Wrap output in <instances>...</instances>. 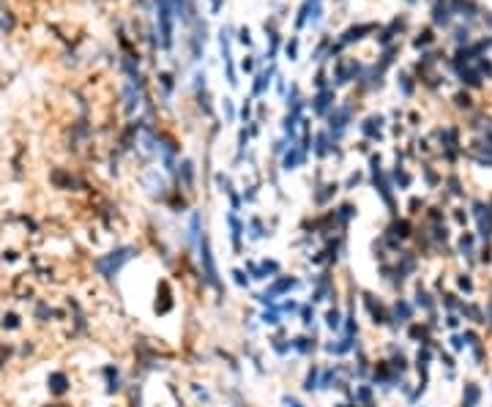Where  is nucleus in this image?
<instances>
[{
  "label": "nucleus",
  "instance_id": "1",
  "mask_svg": "<svg viewBox=\"0 0 492 407\" xmlns=\"http://www.w3.org/2000/svg\"><path fill=\"white\" fill-rule=\"evenodd\" d=\"M140 257V249L134 246V243H118V246H112L110 252L93 257V270H96V276L102 282H118V276L123 274V268L129 265L131 260H137Z\"/></svg>",
  "mask_w": 492,
  "mask_h": 407
},
{
  "label": "nucleus",
  "instance_id": "2",
  "mask_svg": "<svg viewBox=\"0 0 492 407\" xmlns=\"http://www.w3.org/2000/svg\"><path fill=\"white\" fill-rule=\"evenodd\" d=\"M197 262H200V276H203V284L205 290H213L219 298H227V290H225V282H221V274H219V265H216V254H213V246H211V235L203 233V238L197 243Z\"/></svg>",
  "mask_w": 492,
  "mask_h": 407
},
{
  "label": "nucleus",
  "instance_id": "3",
  "mask_svg": "<svg viewBox=\"0 0 492 407\" xmlns=\"http://www.w3.org/2000/svg\"><path fill=\"white\" fill-rule=\"evenodd\" d=\"M359 295H361V306H364V311H367V320H369V325L372 328H391V309H388V303L383 301L380 295H375V293H369V290H359Z\"/></svg>",
  "mask_w": 492,
  "mask_h": 407
},
{
  "label": "nucleus",
  "instance_id": "4",
  "mask_svg": "<svg viewBox=\"0 0 492 407\" xmlns=\"http://www.w3.org/2000/svg\"><path fill=\"white\" fill-rule=\"evenodd\" d=\"M244 270L249 274V279L252 282H260V284H268L271 279H276V276L285 274V265H282L279 260H274V257H257V260H249L244 262Z\"/></svg>",
  "mask_w": 492,
  "mask_h": 407
},
{
  "label": "nucleus",
  "instance_id": "5",
  "mask_svg": "<svg viewBox=\"0 0 492 407\" xmlns=\"http://www.w3.org/2000/svg\"><path fill=\"white\" fill-rule=\"evenodd\" d=\"M350 120H353V104H339L328 112V134H331L334 142H339L345 137Z\"/></svg>",
  "mask_w": 492,
  "mask_h": 407
},
{
  "label": "nucleus",
  "instance_id": "6",
  "mask_svg": "<svg viewBox=\"0 0 492 407\" xmlns=\"http://www.w3.org/2000/svg\"><path fill=\"white\" fill-rule=\"evenodd\" d=\"M99 375L104 380V393L107 396H118V393L126 391V377H123V369L120 364H102L99 366Z\"/></svg>",
  "mask_w": 492,
  "mask_h": 407
},
{
  "label": "nucleus",
  "instance_id": "7",
  "mask_svg": "<svg viewBox=\"0 0 492 407\" xmlns=\"http://www.w3.org/2000/svg\"><path fill=\"white\" fill-rule=\"evenodd\" d=\"M391 309V328H408L410 323H413L416 317V306L413 301H408V298H394V303H388Z\"/></svg>",
  "mask_w": 492,
  "mask_h": 407
},
{
  "label": "nucleus",
  "instance_id": "8",
  "mask_svg": "<svg viewBox=\"0 0 492 407\" xmlns=\"http://www.w3.org/2000/svg\"><path fill=\"white\" fill-rule=\"evenodd\" d=\"M47 393L52 399H63L71 393V375L66 369H52L47 375Z\"/></svg>",
  "mask_w": 492,
  "mask_h": 407
},
{
  "label": "nucleus",
  "instance_id": "9",
  "mask_svg": "<svg viewBox=\"0 0 492 407\" xmlns=\"http://www.w3.org/2000/svg\"><path fill=\"white\" fill-rule=\"evenodd\" d=\"M227 221V230H230V246H233V254L241 257V252H244V238H246V221H241L238 213H227L225 216Z\"/></svg>",
  "mask_w": 492,
  "mask_h": 407
},
{
  "label": "nucleus",
  "instance_id": "10",
  "mask_svg": "<svg viewBox=\"0 0 492 407\" xmlns=\"http://www.w3.org/2000/svg\"><path fill=\"white\" fill-rule=\"evenodd\" d=\"M290 342H293V352L301 355V358H312L315 352L320 350V339H318V334H312V331L290 336Z\"/></svg>",
  "mask_w": 492,
  "mask_h": 407
},
{
  "label": "nucleus",
  "instance_id": "11",
  "mask_svg": "<svg viewBox=\"0 0 492 407\" xmlns=\"http://www.w3.org/2000/svg\"><path fill=\"white\" fill-rule=\"evenodd\" d=\"M342 189V183H336V180H328V183H315V192H312V205L315 208H328V202H334V197H336V192Z\"/></svg>",
  "mask_w": 492,
  "mask_h": 407
},
{
  "label": "nucleus",
  "instance_id": "12",
  "mask_svg": "<svg viewBox=\"0 0 492 407\" xmlns=\"http://www.w3.org/2000/svg\"><path fill=\"white\" fill-rule=\"evenodd\" d=\"M383 126H386V118L383 115H369V118L361 120V134L367 142H377L383 140Z\"/></svg>",
  "mask_w": 492,
  "mask_h": 407
},
{
  "label": "nucleus",
  "instance_id": "13",
  "mask_svg": "<svg viewBox=\"0 0 492 407\" xmlns=\"http://www.w3.org/2000/svg\"><path fill=\"white\" fill-rule=\"evenodd\" d=\"M334 101H336V93L334 87H326V91H318V96L312 99V112L320 115V118H328V112L334 110Z\"/></svg>",
  "mask_w": 492,
  "mask_h": 407
},
{
  "label": "nucleus",
  "instance_id": "14",
  "mask_svg": "<svg viewBox=\"0 0 492 407\" xmlns=\"http://www.w3.org/2000/svg\"><path fill=\"white\" fill-rule=\"evenodd\" d=\"M334 216H336V227H339V233L345 235L347 227H350V221L359 216V205H355V202H339V205L334 208Z\"/></svg>",
  "mask_w": 492,
  "mask_h": 407
},
{
  "label": "nucleus",
  "instance_id": "15",
  "mask_svg": "<svg viewBox=\"0 0 492 407\" xmlns=\"http://www.w3.org/2000/svg\"><path fill=\"white\" fill-rule=\"evenodd\" d=\"M306 164V151L298 145V142H290V148L285 151V156H282V169H298Z\"/></svg>",
  "mask_w": 492,
  "mask_h": 407
},
{
  "label": "nucleus",
  "instance_id": "16",
  "mask_svg": "<svg viewBox=\"0 0 492 407\" xmlns=\"http://www.w3.org/2000/svg\"><path fill=\"white\" fill-rule=\"evenodd\" d=\"M274 235V230L265 224V221L260 219V216H252V219L246 221V241H252V243H257V241H265V238H271Z\"/></svg>",
  "mask_w": 492,
  "mask_h": 407
},
{
  "label": "nucleus",
  "instance_id": "17",
  "mask_svg": "<svg viewBox=\"0 0 492 407\" xmlns=\"http://www.w3.org/2000/svg\"><path fill=\"white\" fill-rule=\"evenodd\" d=\"M342 320H345V309H342L339 303H334V306H328L323 311V325H326L331 334H342Z\"/></svg>",
  "mask_w": 492,
  "mask_h": 407
},
{
  "label": "nucleus",
  "instance_id": "18",
  "mask_svg": "<svg viewBox=\"0 0 492 407\" xmlns=\"http://www.w3.org/2000/svg\"><path fill=\"white\" fill-rule=\"evenodd\" d=\"M383 233L405 243L408 238H413V224H410V219H391V224L383 230Z\"/></svg>",
  "mask_w": 492,
  "mask_h": 407
},
{
  "label": "nucleus",
  "instance_id": "19",
  "mask_svg": "<svg viewBox=\"0 0 492 407\" xmlns=\"http://www.w3.org/2000/svg\"><path fill=\"white\" fill-rule=\"evenodd\" d=\"M320 369L323 364H309L304 372V380H301V391L304 393H318L320 391Z\"/></svg>",
  "mask_w": 492,
  "mask_h": 407
},
{
  "label": "nucleus",
  "instance_id": "20",
  "mask_svg": "<svg viewBox=\"0 0 492 407\" xmlns=\"http://www.w3.org/2000/svg\"><path fill=\"white\" fill-rule=\"evenodd\" d=\"M375 385L369 383V380H364V383H355L353 385V402H359L361 407H369L375 404Z\"/></svg>",
  "mask_w": 492,
  "mask_h": 407
},
{
  "label": "nucleus",
  "instance_id": "21",
  "mask_svg": "<svg viewBox=\"0 0 492 407\" xmlns=\"http://www.w3.org/2000/svg\"><path fill=\"white\" fill-rule=\"evenodd\" d=\"M175 172H178V189H184V192H194V161L184 159Z\"/></svg>",
  "mask_w": 492,
  "mask_h": 407
},
{
  "label": "nucleus",
  "instance_id": "22",
  "mask_svg": "<svg viewBox=\"0 0 492 407\" xmlns=\"http://www.w3.org/2000/svg\"><path fill=\"white\" fill-rule=\"evenodd\" d=\"M432 328H429L427 323H421V320H413L408 325V339L410 342H419V344H432Z\"/></svg>",
  "mask_w": 492,
  "mask_h": 407
},
{
  "label": "nucleus",
  "instance_id": "23",
  "mask_svg": "<svg viewBox=\"0 0 492 407\" xmlns=\"http://www.w3.org/2000/svg\"><path fill=\"white\" fill-rule=\"evenodd\" d=\"M22 314L14 309H6L3 314H0V331L3 334H17V331H22Z\"/></svg>",
  "mask_w": 492,
  "mask_h": 407
},
{
  "label": "nucleus",
  "instance_id": "24",
  "mask_svg": "<svg viewBox=\"0 0 492 407\" xmlns=\"http://www.w3.org/2000/svg\"><path fill=\"white\" fill-rule=\"evenodd\" d=\"M413 306L429 314V311H435V295L429 293V290H424L421 284H419V287H416V295H413Z\"/></svg>",
  "mask_w": 492,
  "mask_h": 407
},
{
  "label": "nucleus",
  "instance_id": "25",
  "mask_svg": "<svg viewBox=\"0 0 492 407\" xmlns=\"http://www.w3.org/2000/svg\"><path fill=\"white\" fill-rule=\"evenodd\" d=\"M295 317H298V323L304 325L306 331H312L315 323H318V309H315V303L306 301V303H301V309H298V314H295Z\"/></svg>",
  "mask_w": 492,
  "mask_h": 407
},
{
  "label": "nucleus",
  "instance_id": "26",
  "mask_svg": "<svg viewBox=\"0 0 492 407\" xmlns=\"http://www.w3.org/2000/svg\"><path fill=\"white\" fill-rule=\"evenodd\" d=\"M481 402V388H478V383H465L462 388V407H478Z\"/></svg>",
  "mask_w": 492,
  "mask_h": 407
},
{
  "label": "nucleus",
  "instance_id": "27",
  "mask_svg": "<svg viewBox=\"0 0 492 407\" xmlns=\"http://www.w3.org/2000/svg\"><path fill=\"white\" fill-rule=\"evenodd\" d=\"M260 325H265V328L276 331V328H282V325H285V317H282L276 309H262L260 311Z\"/></svg>",
  "mask_w": 492,
  "mask_h": 407
},
{
  "label": "nucleus",
  "instance_id": "28",
  "mask_svg": "<svg viewBox=\"0 0 492 407\" xmlns=\"http://www.w3.org/2000/svg\"><path fill=\"white\" fill-rule=\"evenodd\" d=\"M457 252L470 260V257L476 254V235H473V233H462L460 241H457Z\"/></svg>",
  "mask_w": 492,
  "mask_h": 407
},
{
  "label": "nucleus",
  "instance_id": "29",
  "mask_svg": "<svg viewBox=\"0 0 492 407\" xmlns=\"http://www.w3.org/2000/svg\"><path fill=\"white\" fill-rule=\"evenodd\" d=\"M388 366L396 372V375H405V372L410 369V361H408V355H402L396 347H391V358H388Z\"/></svg>",
  "mask_w": 492,
  "mask_h": 407
},
{
  "label": "nucleus",
  "instance_id": "30",
  "mask_svg": "<svg viewBox=\"0 0 492 407\" xmlns=\"http://www.w3.org/2000/svg\"><path fill=\"white\" fill-rule=\"evenodd\" d=\"M375 30V25H355V28H350L342 33V44H350V41H359V38H364V33Z\"/></svg>",
  "mask_w": 492,
  "mask_h": 407
},
{
  "label": "nucleus",
  "instance_id": "31",
  "mask_svg": "<svg viewBox=\"0 0 492 407\" xmlns=\"http://www.w3.org/2000/svg\"><path fill=\"white\" fill-rule=\"evenodd\" d=\"M230 276H233V284H235L238 290H249V287H252V279H249V274L244 270V265H241V268H233Z\"/></svg>",
  "mask_w": 492,
  "mask_h": 407
},
{
  "label": "nucleus",
  "instance_id": "32",
  "mask_svg": "<svg viewBox=\"0 0 492 407\" xmlns=\"http://www.w3.org/2000/svg\"><path fill=\"white\" fill-rule=\"evenodd\" d=\"M457 74H460V77H462V82H465V85H470V87L481 85V74H478L476 69H468V66H465V69H457Z\"/></svg>",
  "mask_w": 492,
  "mask_h": 407
},
{
  "label": "nucleus",
  "instance_id": "33",
  "mask_svg": "<svg viewBox=\"0 0 492 407\" xmlns=\"http://www.w3.org/2000/svg\"><path fill=\"white\" fill-rule=\"evenodd\" d=\"M432 19H435V25H449L451 22V9L443 6V3H437L435 11H432Z\"/></svg>",
  "mask_w": 492,
  "mask_h": 407
},
{
  "label": "nucleus",
  "instance_id": "34",
  "mask_svg": "<svg viewBox=\"0 0 492 407\" xmlns=\"http://www.w3.org/2000/svg\"><path fill=\"white\" fill-rule=\"evenodd\" d=\"M271 74H274V69H268V71L257 74V82H254V87H252V93H254V96H260V93L268 87V82H271Z\"/></svg>",
  "mask_w": 492,
  "mask_h": 407
},
{
  "label": "nucleus",
  "instance_id": "35",
  "mask_svg": "<svg viewBox=\"0 0 492 407\" xmlns=\"http://www.w3.org/2000/svg\"><path fill=\"white\" fill-rule=\"evenodd\" d=\"M361 183H364V172H350V175H347V180L342 183V189H345V192H355V189H359Z\"/></svg>",
  "mask_w": 492,
  "mask_h": 407
},
{
  "label": "nucleus",
  "instance_id": "36",
  "mask_svg": "<svg viewBox=\"0 0 492 407\" xmlns=\"http://www.w3.org/2000/svg\"><path fill=\"white\" fill-rule=\"evenodd\" d=\"M440 303H443V306H446L449 311H460V309H462V301H460L457 295H451V293L443 295V298H440Z\"/></svg>",
  "mask_w": 492,
  "mask_h": 407
},
{
  "label": "nucleus",
  "instance_id": "37",
  "mask_svg": "<svg viewBox=\"0 0 492 407\" xmlns=\"http://www.w3.org/2000/svg\"><path fill=\"white\" fill-rule=\"evenodd\" d=\"M216 186H219V192H221V194H230V192H235V189H233V183H230V178H227V175H221V172H216Z\"/></svg>",
  "mask_w": 492,
  "mask_h": 407
},
{
  "label": "nucleus",
  "instance_id": "38",
  "mask_svg": "<svg viewBox=\"0 0 492 407\" xmlns=\"http://www.w3.org/2000/svg\"><path fill=\"white\" fill-rule=\"evenodd\" d=\"M457 287L465 290V293H473V279H470V274H460V276H457Z\"/></svg>",
  "mask_w": 492,
  "mask_h": 407
},
{
  "label": "nucleus",
  "instance_id": "39",
  "mask_svg": "<svg viewBox=\"0 0 492 407\" xmlns=\"http://www.w3.org/2000/svg\"><path fill=\"white\" fill-rule=\"evenodd\" d=\"M282 407H306L301 399H295L293 393H282Z\"/></svg>",
  "mask_w": 492,
  "mask_h": 407
},
{
  "label": "nucleus",
  "instance_id": "40",
  "mask_svg": "<svg viewBox=\"0 0 492 407\" xmlns=\"http://www.w3.org/2000/svg\"><path fill=\"white\" fill-rule=\"evenodd\" d=\"M285 52H287V58L290 60H295V58H298V38H290V41H287V47H285Z\"/></svg>",
  "mask_w": 492,
  "mask_h": 407
},
{
  "label": "nucleus",
  "instance_id": "41",
  "mask_svg": "<svg viewBox=\"0 0 492 407\" xmlns=\"http://www.w3.org/2000/svg\"><path fill=\"white\" fill-rule=\"evenodd\" d=\"M159 82H161V87H164V96H170V93H172V87H175L172 77H170V74H159Z\"/></svg>",
  "mask_w": 492,
  "mask_h": 407
},
{
  "label": "nucleus",
  "instance_id": "42",
  "mask_svg": "<svg viewBox=\"0 0 492 407\" xmlns=\"http://www.w3.org/2000/svg\"><path fill=\"white\" fill-rule=\"evenodd\" d=\"M413 44L419 47V50H421V47H427V44H432V30H421V33H419V38H416Z\"/></svg>",
  "mask_w": 492,
  "mask_h": 407
},
{
  "label": "nucleus",
  "instance_id": "43",
  "mask_svg": "<svg viewBox=\"0 0 492 407\" xmlns=\"http://www.w3.org/2000/svg\"><path fill=\"white\" fill-rule=\"evenodd\" d=\"M449 192L454 194V197H462V183H460L457 175H451V178H449Z\"/></svg>",
  "mask_w": 492,
  "mask_h": 407
},
{
  "label": "nucleus",
  "instance_id": "44",
  "mask_svg": "<svg viewBox=\"0 0 492 407\" xmlns=\"http://www.w3.org/2000/svg\"><path fill=\"white\" fill-rule=\"evenodd\" d=\"M399 87H402V93H405L408 99L413 96V82H410V77H408V74H402V77H399Z\"/></svg>",
  "mask_w": 492,
  "mask_h": 407
},
{
  "label": "nucleus",
  "instance_id": "45",
  "mask_svg": "<svg viewBox=\"0 0 492 407\" xmlns=\"http://www.w3.org/2000/svg\"><path fill=\"white\" fill-rule=\"evenodd\" d=\"M449 342H451V350H454V352H460V350L465 347V339H462L460 334H451V336H449Z\"/></svg>",
  "mask_w": 492,
  "mask_h": 407
},
{
  "label": "nucleus",
  "instance_id": "46",
  "mask_svg": "<svg viewBox=\"0 0 492 407\" xmlns=\"http://www.w3.org/2000/svg\"><path fill=\"white\" fill-rule=\"evenodd\" d=\"M468 38H470V30H468V28H457V30H454V41H457V44H462V41L468 44Z\"/></svg>",
  "mask_w": 492,
  "mask_h": 407
},
{
  "label": "nucleus",
  "instance_id": "47",
  "mask_svg": "<svg viewBox=\"0 0 492 407\" xmlns=\"http://www.w3.org/2000/svg\"><path fill=\"white\" fill-rule=\"evenodd\" d=\"M446 325L451 331H457V328H460V314H457V311H449V314H446Z\"/></svg>",
  "mask_w": 492,
  "mask_h": 407
},
{
  "label": "nucleus",
  "instance_id": "48",
  "mask_svg": "<svg viewBox=\"0 0 492 407\" xmlns=\"http://www.w3.org/2000/svg\"><path fill=\"white\" fill-rule=\"evenodd\" d=\"M454 104H457V107H465V110H470V96H468V93H457V96H454Z\"/></svg>",
  "mask_w": 492,
  "mask_h": 407
},
{
  "label": "nucleus",
  "instance_id": "49",
  "mask_svg": "<svg viewBox=\"0 0 492 407\" xmlns=\"http://www.w3.org/2000/svg\"><path fill=\"white\" fill-rule=\"evenodd\" d=\"M244 202H257V186H249V189H244Z\"/></svg>",
  "mask_w": 492,
  "mask_h": 407
},
{
  "label": "nucleus",
  "instance_id": "50",
  "mask_svg": "<svg viewBox=\"0 0 492 407\" xmlns=\"http://www.w3.org/2000/svg\"><path fill=\"white\" fill-rule=\"evenodd\" d=\"M419 208H424V200H421V197H413V200L408 202V211L410 213H419Z\"/></svg>",
  "mask_w": 492,
  "mask_h": 407
},
{
  "label": "nucleus",
  "instance_id": "51",
  "mask_svg": "<svg viewBox=\"0 0 492 407\" xmlns=\"http://www.w3.org/2000/svg\"><path fill=\"white\" fill-rule=\"evenodd\" d=\"M19 252H14V249H9V252H3V262H19Z\"/></svg>",
  "mask_w": 492,
  "mask_h": 407
},
{
  "label": "nucleus",
  "instance_id": "52",
  "mask_svg": "<svg viewBox=\"0 0 492 407\" xmlns=\"http://www.w3.org/2000/svg\"><path fill=\"white\" fill-rule=\"evenodd\" d=\"M454 221H457V224H468V213H465L462 208H457V211H454Z\"/></svg>",
  "mask_w": 492,
  "mask_h": 407
},
{
  "label": "nucleus",
  "instance_id": "53",
  "mask_svg": "<svg viewBox=\"0 0 492 407\" xmlns=\"http://www.w3.org/2000/svg\"><path fill=\"white\" fill-rule=\"evenodd\" d=\"M238 41H241V44H246V47L252 44V33H249V28H241V36H238Z\"/></svg>",
  "mask_w": 492,
  "mask_h": 407
},
{
  "label": "nucleus",
  "instance_id": "54",
  "mask_svg": "<svg viewBox=\"0 0 492 407\" xmlns=\"http://www.w3.org/2000/svg\"><path fill=\"white\" fill-rule=\"evenodd\" d=\"M225 115H227V120H233V118H235V107H233V101H230V99H225Z\"/></svg>",
  "mask_w": 492,
  "mask_h": 407
},
{
  "label": "nucleus",
  "instance_id": "55",
  "mask_svg": "<svg viewBox=\"0 0 492 407\" xmlns=\"http://www.w3.org/2000/svg\"><path fill=\"white\" fill-rule=\"evenodd\" d=\"M424 178H427V183H429V186H435V183H437V175H435L429 167H424Z\"/></svg>",
  "mask_w": 492,
  "mask_h": 407
},
{
  "label": "nucleus",
  "instance_id": "56",
  "mask_svg": "<svg viewBox=\"0 0 492 407\" xmlns=\"http://www.w3.org/2000/svg\"><path fill=\"white\" fill-rule=\"evenodd\" d=\"M440 361H443L446 369H454V358H451V355H443V352H440Z\"/></svg>",
  "mask_w": 492,
  "mask_h": 407
},
{
  "label": "nucleus",
  "instance_id": "57",
  "mask_svg": "<svg viewBox=\"0 0 492 407\" xmlns=\"http://www.w3.org/2000/svg\"><path fill=\"white\" fill-rule=\"evenodd\" d=\"M241 69H244V71H252V69H254L252 58H244V60H241Z\"/></svg>",
  "mask_w": 492,
  "mask_h": 407
},
{
  "label": "nucleus",
  "instance_id": "58",
  "mask_svg": "<svg viewBox=\"0 0 492 407\" xmlns=\"http://www.w3.org/2000/svg\"><path fill=\"white\" fill-rule=\"evenodd\" d=\"M241 115H244V120H246V123H249V115H252V104H249V101H246V104H244V110H241Z\"/></svg>",
  "mask_w": 492,
  "mask_h": 407
},
{
  "label": "nucleus",
  "instance_id": "59",
  "mask_svg": "<svg viewBox=\"0 0 492 407\" xmlns=\"http://www.w3.org/2000/svg\"><path fill=\"white\" fill-rule=\"evenodd\" d=\"M484 314H487V323L492 325V298H489V303H487V311H484Z\"/></svg>",
  "mask_w": 492,
  "mask_h": 407
},
{
  "label": "nucleus",
  "instance_id": "60",
  "mask_svg": "<svg viewBox=\"0 0 492 407\" xmlns=\"http://www.w3.org/2000/svg\"><path fill=\"white\" fill-rule=\"evenodd\" d=\"M334 407H345V402H336V404H334Z\"/></svg>",
  "mask_w": 492,
  "mask_h": 407
},
{
  "label": "nucleus",
  "instance_id": "61",
  "mask_svg": "<svg viewBox=\"0 0 492 407\" xmlns=\"http://www.w3.org/2000/svg\"><path fill=\"white\" fill-rule=\"evenodd\" d=\"M487 22H489V28H492V17H487Z\"/></svg>",
  "mask_w": 492,
  "mask_h": 407
}]
</instances>
